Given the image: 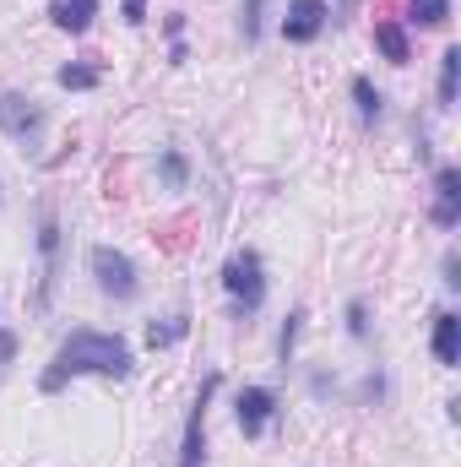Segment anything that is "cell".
I'll return each instance as SVG.
<instances>
[{"label": "cell", "instance_id": "cell-1", "mask_svg": "<svg viewBox=\"0 0 461 467\" xmlns=\"http://www.w3.org/2000/svg\"><path fill=\"white\" fill-rule=\"evenodd\" d=\"M136 369V358H130V348H125V337H115V332H93V327H82V332H71L66 343H60V353H55V364L44 369V391L55 397L66 380H77V375H104V380H125Z\"/></svg>", "mask_w": 461, "mask_h": 467}, {"label": "cell", "instance_id": "cell-2", "mask_svg": "<svg viewBox=\"0 0 461 467\" xmlns=\"http://www.w3.org/2000/svg\"><path fill=\"white\" fill-rule=\"evenodd\" d=\"M223 288H229V299H233L239 316H255V310L266 305V272H261V255H255V250L229 255V266H223Z\"/></svg>", "mask_w": 461, "mask_h": 467}, {"label": "cell", "instance_id": "cell-3", "mask_svg": "<svg viewBox=\"0 0 461 467\" xmlns=\"http://www.w3.org/2000/svg\"><path fill=\"white\" fill-rule=\"evenodd\" d=\"M87 266H93V283H98V294H104V299H136L141 277H136V261H130L125 250L98 244V250L87 255Z\"/></svg>", "mask_w": 461, "mask_h": 467}, {"label": "cell", "instance_id": "cell-4", "mask_svg": "<svg viewBox=\"0 0 461 467\" xmlns=\"http://www.w3.org/2000/svg\"><path fill=\"white\" fill-rule=\"evenodd\" d=\"M0 130H5L11 141H22V147H38V136H44V109H38L33 99L11 93V99H0Z\"/></svg>", "mask_w": 461, "mask_h": 467}, {"label": "cell", "instance_id": "cell-5", "mask_svg": "<svg viewBox=\"0 0 461 467\" xmlns=\"http://www.w3.org/2000/svg\"><path fill=\"white\" fill-rule=\"evenodd\" d=\"M326 22H332V5L326 0H293L288 16H282V38L288 44H315L326 33Z\"/></svg>", "mask_w": 461, "mask_h": 467}, {"label": "cell", "instance_id": "cell-6", "mask_svg": "<svg viewBox=\"0 0 461 467\" xmlns=\"http://www.w3.org/2000/svg\"><path fill=\"white\" fill-rule=\"evenodd\" d=\"M233 419H239L244 441H255V435L277 419V397H271L266 386H244V391H239V402H233Z\"/></svg>", "mask_w": 461, "mask_h": 467}, {"label": "cell", "instance_id": "cell-7", "mask_svg": "<svg viewBox=\"0 0 461 467\" xmlns=\"http://www.w3.org/2000/svg\"><path fill=\"white\" fill-rule=\"evenodd\" d=\"M212 391H218V375H207L201 397L190 402V419H185V446H179V467H201V457H207V430H201V419H207Z\"/></svg>", "mask_w": 461, "mask_h": 467}, {"label": "cell", "instance_id": "cell-8", "mask_svg": "<svg viewBox=\"0 0 461 467\" xmlns=\"http://www.w3.org/2000/svg\"><path fill=\"white\" fill-rule=\"evenodd\" d=\"M440 229H456V218H461V174L456 169H440L435 174V213H429Z\"/></svg>", "mask_w": 461, "mask_h": 467}, {"label": "cell", "instance_id": "cell-9", "mask_svg": "<svg viewBox=\"0 0 461 467\" xmlns=\"http://www.w3.org/2000/svg\"><path fill=\"white\" fill-rule=\"evenodd\" d=\"M93 16H98V0H55V5H49V22H55L60 33H87Z\"/></svg>", "mask_w": 461, "mask_h": 467}, {"label": "cell", "instance_id": "cell-10", "mask_svg": "<svg viewBox=\"0 0 461 467\" xmlns=\"http://www.w3.org/2000/svg\"><path fill=\"white\" fill-rule=\"evenodd\" d=\"M435 358L446 364V369H456L461 364V321L446 310V316H435Z\"/></svg>", "mask_w": 461, "mask_h": 467}, {"label": "cell", "instance_id": "cell-11", "mask_svg": "<svg viewBox=\"0 0 461 467\" xmlns=\"http://www.w3.org/2000/svg\"><path fill=\"white\" fill-rule=\"evenodd\" d=\"M374 49H380L391 66H407V60H413V44H407L402 22H374Z\"/></svg>", "mask_w": 461, "mask_h": 467}, {"label": "cell", "instance_id": "cell-12", "mask_svg": "<svg viewBox=\"0 0 461 467\" xmlns=\"http://www.w3.org/2000/svg\"><path fill=\"white\" fill-rule=\"evenodd\" d=\"M38 250H44V294H49V283H55V255H60V223H55V218H44Z\"/></svg>", "mask_w": 461, "mask_h": 467}, {"label": "cell", "instance_id": "cell-13", "mask_svg": "<svg viewBox=\"0 0 461 467\" xmlns=\"http://www.w3.org/2000/svg\"><path fill=\"white\" fill-rule=\"evenodd\" d=\"M185 332H190V316H169L163 327H158V321L147 327V343H152V348H169V343H179Z\"/></svg>", "mask_w": 461, "mask_h": 467}, {"label": "cell", "instance_id": "cell-14", "mask_svg": "<svg viewBox=\"0 0 461 467\" xmlns=\"http://www.w3.org/2000/svg\"><path fill=\"white\" fill-rule=\"evenodd\" d=\"M456 82H461V49L440 55V104H456Z\"/></svg>", "mask_w": 461, "mask_h": 467}, {"label": "cell", "instance_id": "cell-15", "mask_svg": "<svg viewBox=\"0 0 461 467\" xmlns=\"http://www.w3.org/2000/svg\"><path fill=\"white\" fill-rule=\"evenodd\" d=\"M55 82L71 88V93H87V88H98V66H60Z\"/></svg>", "mask_w": 461, "mask_h": 467}, {"label": "cell", "instance_id": "cell-16", "mask_svg": "<svg viewBox=\"0 0 461 467\" xmlns=\"http://www.w3.org/2000/svg\"><path fill=\"white\" fill-rule=\"evenodd\" d=\"M413 22L418 27H446L451 22V0H413Z\"/></svg>", "mask_w": 461, "mask_h": 467}, {"label": "cell", "instance_id": "cell-17", "mask_svg": "<svg viewBox=\"0 0 461 467\" xmlns=\"http://www.w3.org/2000/svg\"><path fill=\"white\" fill-rule=\"evenodd\" d=\"M353 104L364 119H380V93L369 88V77H353Z\"/></svg>", "mask_w": 461, "mask_h": 467}, {"label": "cell", "instance_id": "cell-18", "mask_svg": "<svg viewBox=\"0 0 461 467\" xmlns=\"http://www.w3.org/2000/svg\"><path fill=\"white\" fill-rule=\"evenodd\" d=\"M299 321H304V310H293V316H288V327H282V337H277V353H282V364L293 358V343H299Z\"/></svg>", "mask_w": 461, "mask_h": 467}, {"label": "cell", "instance_id": "cell-19", "mask_svg": "<svg viewBox=\"0 0 461 467\" xmlns=\"http://www.w3.org/2000/svg\"><path fill=\"white\" fill-rule=\"evenodd\" d=\"M185 174H190L185 158H179V152H163V180H169V185H185Z\"/></svg>", "mask_w": 461, "mask_h": 467}, {"label": "cell", "instance_id": "cell-20", "mask_svg": "<svg viewBox=\"0 0 461 467\" xmlns=\"http://www.w3.org/2000/svg\"><path fill=\"white\" fill-rule=\"evenodd\" d=\"M261 5H266V0H244V38L261 33Z\"/></svg>", "mask_w": 461, "mask_h": 467}, {"label": "cell", "instance_id": "cell-21", "mask_svg": "<svg viewBox=\"0 0 461 467\" xmlns=\"http://www.w3.org/2000/svg\"><path fill=\"white\" fill-rule=\"evenodd\" d=\"M347 327H353V337H369V321H364V305H347Z\"/></svg>", "mask_w": 461, "mask_h": 467}, {"label": "cell", "instance_id": "cell-22", "mask_svg": "<svg viewBox=\"0 0 461 467\" xmlns=\"http://www.w3.org/2000/svg\"><path fill=\"white\" fill-rule=\"evenodd\" d=\"M11 358H16V332H5V327H0V369H5Z\"/></svg>", "mask_w": 461, "mask_h": 467}, {"label": "cell", "instance_id": "cell-23", "mask_svg": "<svg viewBox=\"0 0 461 467\" xmlns=\"http://www.w3.org/2000/svg\"><path fill=\"white\" fill-rule=\"evenodd\" d=\"M125 22L141 27V22H147V0H125Z\"/></svg>", "mask_w": 461, "mask_h": 467}]
</instances>
